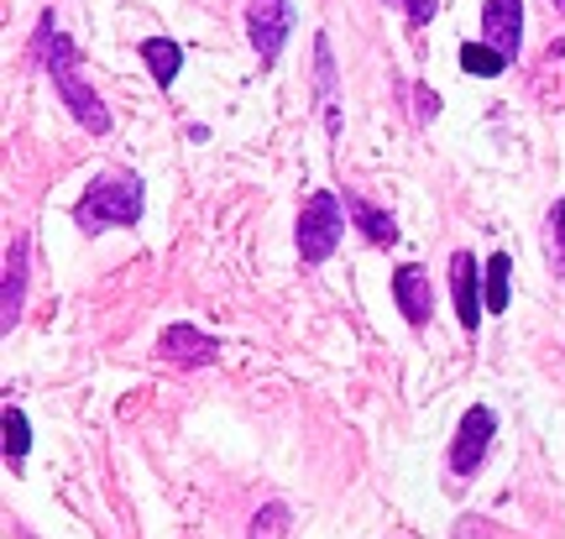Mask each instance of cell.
Segmentation results:
<instances>
[{
	"label": "cell",
	"instance_id": "ac0fdd59",
	"mask_svg": "<svg viewBox=\"0 0 565 539\" xmlns=\"http://www.w3.org/2000/svg\"><path fill=\"white\" fill-rule=\"evenodd\" d=\"M414 101H419V120L440 116V95H435V89H429V84H419V89H414Z\"/></svg>",
	"mask_w": 565,
	"mask_h": 539
},
{
	"label": "cell",
	"instance_id": "7c38bea8",
	"mask_svg": "<svg viewBox=\"0 0 565 539\" xmlns=\"http://www.w3.org/2000/svg\"><path fill=\"white\" fill-rule=\"evenodd\" d=\"M141 63H147V74L168 89V84L179 80V68H183V47L173 38H147L141 42Z\"/></svg>",
	"mask_w": 565,
	"mask_h": 539
},
{
	"label": "cell",
	"instance_id": "ffe728a7",
	"mask_svg": "<svg viewBox=\"0 0 565 539\" xmlns=\"http://www.w3.org/2000/svg\"><path fill=\"white\" fill-rule=\"evenodd\" d=\"M550 225H555V231H561V241H565V200L550 210Z\"/></svg>",
	"mask_w": 565,
	"mask_h": 539
},
{
	"label": "cell",
	"instance_id": "4fadbf2b",
	"mask_svg": "<svg viewBox=\"0 0 565 539\" xmlns=\"http://www.w3.org/2000/svg\"><path fill=\"white\" fill-rule=\"evenodd\" d=\"M351 220L366 231V241H372V246H393V241H398V220L387 215V210H377V204L351 200Z\"/></svg>",
	"mask_w": 565,
	"mask_h": 539
},
{
	"label": "cell",
	"instance_id": "9c48e42d",
	"mask_svg": "<svg viewBox=\"0 0 565 539\" xmlns=\"http://www.w3.org/2000/svg\"><path fill=\"white\" fill-rule=\"evenodd\" d=\"M393 299L404 309V320L419 330L429 320V273H424L419 262H404L398 273H393Z\"/></svg>",
	"mask_w": 565,
	"mask_h": 539
},
{
	"label": "cell",
	"instance_id": "9a60e30c",
	"mask_svg": "<svg viewBox=\"0 0 565 539\" xmlns=\"http://www.w3.org/2000/svg\"><path fill=\"white\" fill-rule=\"evenodd\" d=\"M461 68L466 74H477V80H498L508 68V59L498 53V47H487V42H466L461 47Z\"/></svg>",
	"mask_w": 565,
	"mask_h": 539
},
{
	"label": "cell",
	"instance_id": "6da1fadb",
	"mask_svg": "<svg viewBox=\"0 0 565 539\" xmlns=\"http://www.w3.org/2000/svg\"><path fill=\"white\" fill-rule=\"evenodd\" d=\"M38 53H42V63H47V74H53V84H58V95H63V105L74 110V120H79L84 131H95V137H105L110 131V110L100 105V95L84 84V74H79V53H74V42L58 32V17L47 11L42 17V27H38Z\"/></svg>",
	"mask_w": 565,
	"mask_h": 539
},
{
	"label": "cell",
	"instance_id": "277c9868",
	"mask_svg": "<svg viewBox=\"0 0 565 539\" xmlns=\"http://www.w3.org/2000/svg\"><path fill=\"white\" fill-rule=\"evenodd\" d=\"M492 435H498V414H492L487 403H471L461 414L456 440H450V472H456V477H471L487 461V451H492Z\"/></svg>",
	"mask_w": 565,
	"mask_h": 539
},
{
	"label": "cell",
	"instance_id": "8fae6325",
	"mask_svg": "<svg viewBox=\"0 0 565 539\" xmlns=\"http://www.w3.org/2000/svg\"><path fill=\"white\" fill-rule=\"evenodd\" d=\"M315 84H320V116L330 131H341V101H335V53H330V38H315Z\"/></svg>",
	"mask_w": 565,
	"mask_h": 539
},
{
	"label": "cell",
	"instance_id": "d6986e66",
	"mask_svg": "<svg viewBox=\"0 0 565 539\" xmlns=\"http://www.w3.org/2000/svg\"><path fill=\"white\" fill-rule=\"evenodd\" d=\"M408 6V21H414V27H429V21H435V0H404Z\"/></svg>",
	"mask_w": 565,
	"mask_h": 539
},
{
	"label": "cell",
	"instance_id": "8992f818",
	"mask_svg": "<svg viewBox=\"0 0 565 539\" xmlns=\"http://www.w3.org/2000/svg\"><path fill=\"white\" fill-rule=\"evenodd\" d=\"M482 32H487V47H498L513 63L519 59V42H524V0H487Z\"/></svg>",
	"mask_w": 565,
	"mask_h": 539
},
{
	"label": "cell",
	"instance_id": "30bf717a",
	"mask_svg": "<svg viewBox=\"0 0 565 539\" xmlns=\"http://www.w3.org/2000/svg\"><path fill=\"white\" fill-rule=\"evenodd\" d=\"M21 294H26V236H17L6 246V294H0V325L17 330Z\"/></svg>",
	"mask_w": 565,
	"mask_h": 539
},
{
	"label": "cell",
	"instance_id": "44dd1931",
	"mask_svg": "<svg viewBox=\"0 0 565 539\" xmlns=\"http://www.w3.org/2000/svg\"><path fill=\"white\" fill-rule=\"evenodd\" d=\"M555 6H561V11H565V0H555Z\"/></svg>",
	"mask_w": 565,
	"mask_h": 539
},
{
	"label": "cell",
	"instance_id": "52a82bcc",
	"mask_svg": "<svg viewBox=\"0 0 565 539\" xmlns=\"http://www.w3.org/2000/svg\"><path fill=\"white\" fill-rule=\"evenodd\" d=\"M158 351L173 361V367H210V361L221 357V340L194 330V325H168L158 336Z\"/></svg>",
	"mask_w": 565,
	"mask_h": 539
},
{
	"label": "cell",
	"instance_id": "5bb4252c",
	"mask_svg": "<svg viewBox=\"0 0 565 539\" xmlns=\"http://www.w3.org/2000/svg\"><path fill=\"white\" fill-rule=\"evenodd\" d=\"M26 451H32V424H26V414H21L17 403H6V466L21 472Z\"/></svg>",
	"mask_w": 565,
	"mask_h": 539
},
{
	"label": "cell",
	"instance_id": "5b68a950",
	"mask_svg": "<svg viewBox=\"0 0 565 539\" xmlns=\"http://www.w3.org/2000/svg\"><path fill=\"white\" fill-rule=\"evenodd\" d=\"M288 27H294V6L288 0H252L246 6V38L257 47V59L273 63L288 42Z\"/></svg>",
	"mask_w": 565,
	"mask_h": 539
},
{
	"label": "cell",
	"instance_id": "3957f363",
	"mask_svg": "<svg viewBox=\"0 0 565 539\" xmlns=\"http://www.w3.org/2000/svg\"><path fill=\"white\" fill-rule=\"evenodd\" d=\"M341 231H345V204L335 194H309L299 215V252L303 262H324L335 246H341Z\"/></svg>",
	"mask_w": 565,
	"mask_h": 539
},
{
	"label": "cell",
	"instance_id": "e0dca14e",
	"mask_svg": "<svg viewBox=\"0 0 565 539\" xmlns=\"http://www.w3.org/2000/svg\"><path fill=\"white\" fill-rule=\"evenodd\" d=\"M252 539H288V508H282V503L257 508V519H252Z\"/></svg>",
	"mask_w": 565,
	"mask_h": 539
},
{
	"label": "cell",
	"instance_id": "2e32d148",
	"mask_svg": "<svg viewBox=\"0 0 565 539\" xmlns=\"http://www.w3.org/2000/svg\"><path fill=\"white\" fill-rule=\"evenodd\" d=\"M508 273H513L508 252H492L487 257V315H503L508 309Z\"/></svg>",
	"mask_w": 565,
	"mask_h": 539
},
{
	"label": "cell",
	"instance_id": "7a4b0ae2",
	"mask_svg": "<svg viewBox=\"0 0 565 539\" xmlns=\"http://www.w3.org/2000/svg\"><path fill=\"white\" fill-rule=\"evenodd\" d=\"M79 225L95 231V225H137L141 220V183L131 179H105V183H89V194L79 200Z\"/></svg>",
	"mask_w": 565,
	"mask_h": 539
},
{
	"label": "cell",
	"instance_id": "ba28073f",
	"mask_svg": "<svg viewBox=\"0 0 565 539\" xmlns=\"http://www.w3.org/2000/svg\"><path fill=\"white\" fill-rule=\"evenodd\" d=\"M450 294H456L461 325L477 330V320H482V309H487V294L477 288V257H471V252H456V257H450Z\"/></svg>",
	"mask_w": 565,
	"mask_h": 539
}]
</instances>
